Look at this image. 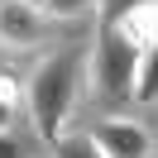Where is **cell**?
I'll list each match as a JSON object with an SVG mask.
<instances>
[{
  "instance_id": "5b68a950",
  "label": "cell",
  "mask_w": 158,
  "mask_h": 158,
  "mask_svg": "<svg viewBox=\"0 0 158 158\" xmlns=\"http://www.w3.org/2000/svg\"><path fill=\"white\" fill-rule=\"evenodd\" d=\"M139 106H158V43H148L139 53V72H134V96Z\"/></svg>"
},
{
  "instance_id": "8992f818",
  "label": "cell",
  "mask_w": 158,
  "mask_h": 158,
  "mask_svg": "<svg viewBox=\"0 0 158 158\" xmlns=\"http://www.w3.org/2000/svg\"><path fill=\"white\" fill-rule=\"evenodd\" d=\"M120 29H125L139 48L158 43V0H148V5H139V10H129L125 19H120Z\"/></svg>"
},
{
  "instance_id": "30bf717a",
  "label": "cell",
  "mask_w": 158,
  "mask_h": 158,
  "mask_svg": "<svg viewBox=\"0 0 158 158\" xmlns=\"http://www.w3.org/2000/svg\"><path fill=\"white\" fill-rule=\"evenodd\" d=\"M139 5H148V0H101V15H106L101 24H120L129 10H139Z\"/></svg>"
},
{
  "instance_id": "52a82bcc",
  "label": "cell",
  "mask_w": 158,
  "mask_h": 158,
  "mask_svg": "<svg viewBox=\"0 0 158 158\" xmlns=\"http://www.w3.org/2000/svg\"><path fill=\"white\" fill-rule=\"evenodd\" d=\"M19 101H24V91H19V77L0 67V129H10V120L19 115Z\"/></svg>"
},
{
  "instance_id": "7a4b0ae2",
  "label": "cell",
  "mask_w": 158,
  "mask_h": 158,
  "mask_svg": "<svg viewBox=\"0 0 158 158\" xmlns=\"http://www.w3.org/2000/svg\"><path fill=\"white\" fill-rule=\"evenodd\" d=\"M139 43L129 39L120 24H101L96 48L86 62V81L101 101H129L134 96V72H139Z\"/></svg>"
},
{
  "instance_id": "3957f363",
  "label": "cell",
  "mask_w": 158,
  "mask_h": 158,
  "mask_svg": "<svg viewBox=\"0 0 158 158\" xmlns=\"http://www.w3.org/2000/svg\"><path fill=\"white\" fill-rule=\"evenodd\" d=\"M43 34H48V15L39 0H0V48L24 53L43 43Z\"/></svg>"
},
{
  "instance_id": "ba28073f",
  "label": "cell",
  "mask_w": 158,
  "mask_h": 158,
  "mask_svg": "<svg viewBox=\"0 0 158 158\" xmlns=\"http://www.w3.org/2000/svg\"><path fill=\"white\" fill-rule=\"evenodd\" d=\"M53 158H106V153L96 148L91 134H62L58 144H53Z\"/></svg>"
},
{
  "instance_id": "277c9868",
  "label": "cell",
  "mask_w": 158,
  "mask_h": 158,
  "mask_svg": "<svg viewBox=\"0 0 158 158\" xmlns=\"http://www.w3.org/2000/svg\"><path fill=\"white\" fill-rule=\"evenodd\" d=\"M96 139V148L106 158H153V139L139 120H125V115H106L86 129Z\"/></svg>"
},
{
  "instance_id": "8fae6325",
  "label": "cell",
  "mask_w": 158,
  "mask_h": 158,
  "mask_svg": "<svg viewBox=\"0 0 158 158\" xmlns=\"http://www.w3.org/2000/svg\"><path fill=\"white\" fill-rule=\"evenodd\" d=\"M0 158H29V144L15 129H0Z\"/></svg>"
},
{
  "instance_id": "6da1fadb",
  "label": "cell",
  "mask_w": 158,
  "mask_h": 158,
  "mask_svg": "<svg viewBox=\"0 0 158 158\" xmlns=\"http://www.w3.org/2000/svg\"><path fill=\"white\" fill-rule=\"evenodd\" d=\"M81 81H86V62L72 48H58L53 58L39 62V72L29 77V115H34L39 139L58 144L67 134V120H72V106L81 96Z\"/></svg>"
},
{
  "instance_id": "9c48e42d",
  "label": "cell",
  "mask_w": 158,
  "mask_h": 158,
  "mask_svg": "<svg viewBox=\"0 0 158 158\" xmlns=\"http://www.w3.org/2000/svg\"><path fill=\"white\" fill-rule=\"evenodd\" d=\"M96 10H101V0H43V15H53V19H81Z\"/></svg>"
}]
</instances>
